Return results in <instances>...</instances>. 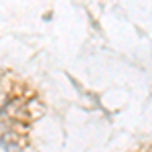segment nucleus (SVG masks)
Masks as SVG:
<instances>
[{"instance_id":"obj_1","label":"nucleus","mask_w":152,"mask_h":152,"mask_svg":"<svg viewBox=\"0 0 152 152\" xmlns=\"http://www.w3.org/2000/svg\"><path fill=\"white\" fill-rule=\"evenodd\" d=\"M0 148H4L6 152H23L18 132L4 120H0Z\"/></svg>"}]
</instances>
